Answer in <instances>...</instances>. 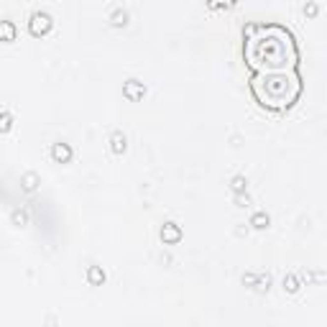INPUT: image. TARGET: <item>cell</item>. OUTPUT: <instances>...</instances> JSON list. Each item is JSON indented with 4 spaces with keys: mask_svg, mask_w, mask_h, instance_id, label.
Returning a JSON list of instances; mask_svg holds the SVG:
<instances>
[{
    "mask_svg": "<svg viewBox=\"0 0 327 327\" xmlns=\"http://www.w3.org/2000/svg\"><path fill=\"white\" fill-rule=\"evenodd\" d=\"M123 95L130 102H138V100H143V95H146V85H143L141 80H128L123 85Z\"/></svg>",
    "mask_w": 327,
    "mask_h": 327,
    "instance_id": "277c9868",
    "label": "cell"
},
{
    "mask_svg": "<svg viewBox=\"0 0 327 327\" xmlns=\"http://www.w3.org/2000/svg\"><path fill=\"white\" fill-rule=\"evenodd\" d=\"M268 222H271V220H268L266 212H256V215L251 217V225H253V228H268Z\"/></svg>",
    "mask_w": 327,
    "mask_h": 327,
    "instance_id": "7c38bea8",
    "label": "cell"
},
{
    "mask_svg": "<svg viewBox=\"0 0 327 327\" xmlns=\"http://www.w3.org/2000/svg\"><path fill=\"white\" fill-rule=\"evenodd\" d=\"M294 33L281 23H248L243 29V61L251 72H279L299 67Z\"/></svg>",
    "mask_w": 327,
    "mask_h": 327,
    "instance_id": "6da1fadb",
    "label": "cell"
},
{
    "mask_svg": "<svg viewBox=\"0 0 327 327\" xmlns=\"http://www.w3.org/2000/svg\"><path fill=\"white\" fill-rule=\"evenodd\" d=\"M256 289L258 292H268V286H271V276H256Z\"/></svg>",
    "mask_w": 327,
    "mask_h": 327,
    "instance_id": "e0dca14e",
    "label": "cell"
},
{
    "mask_svg": "<svg viewBox=\"0 0 327 327\" xmlns=\"http://www.w3.org/2000/svg\"><path fill=\"white\" fill-rule=\"evenodd\" d=\"M13 125V115L10 113H0V133H8Z\"/></svg>",
    "mask_w": 327,
    "mask_h": 327,
    "instance_id": "9a60e30c",
    "label": "cell"
},
{
    "mask_svg": "<svg viewBox=\"0 0 327 327\" xmlns=\"http://www.w3.org/2000/svg\"><path fill=\"white\" fill-rule=\"evenodd\" d=\"M51 159L57 164H67L72 159V146L69 143H54V146H51Z\"/></svg>",
    "mask_w": 327,
    "mask_h": 327,
    "instance_id": "8992f818",
    "label": "cell"
},
{
    "mask_svg": "<svg viewBox=\"0 0 327 327\" xmlns=\"http://www.w3.org/2000/svg\"><path fill=\"white\" fill-rule=\"evenodd\" d=\"M245 184H248V181H245V177H233V181H230V187H233V192L235 194H243L245 192Z\"/></svg>",
    "mask_w": 327,
    "mask_h": 327,
    "instance_id": "4fadbf2b",
    "label": "cell"
},
{
    "mask_svg": "<svg viewBox=\"0 0 327 327\" xmlns=\"http://www.w3.org/2000/svg\"><path fill=\"white\" fill-rule=\"evenodd\" d=\"M161 240H164L166 245L179 243V240H181V228L177 225V222H166V225L161 228Z\"/></svg>",
    "mask_w": 327,
    "mask_h": 327,
    "instance_id": "5b68a950",
    "label": "cell"
},
{
    "mask_svg": "<svg viewBox=\"0 0 327 327\" xmlns=\"http://www.w3.org/2000/svg\"><path fill=\"white\" fill-rule=\"evenodd\" d=\"M16 23L13 21H0V41H5V44H10V41H16Z\"/></svg>",
    "mask_w": 327,
    "mask_h": 327,
    "instance_id": "52a82bcc",
    "label": "cell"
},
{
    "mask_svg": "<svg viewBox=\"0 0 327 327\" xmlns=\"http://www.w3.org/2000/svg\"><path fill=\"white\" fill-rule=\"evenodd\" d=\"M284 289L289 292V294L299 292V279H297V276H292V273H289V276H284Z\"/></svg>",
    "mask_w": 327,
    "mask_h": 327,
    "instance_id": "5bb4252c",
    "label": "cell"
},
{
    "mask_svg": "<svg viewBox=\"0 0 327 327\" xmlns=\"http://www.w3.org/2000/svg\"><path fill=\"white\" fill-rule=\"evenodd\" d=\"M253 100L268 113H286L292 110L304 92V80L299 67L279 69V72H251L248 80Z\"/></svg>",
    "mask_w": 327,
    "mask_h": 327,
    "instance_id": "7a4b0ae2",
    "label": "cell"
},
{
    "mask_svg": "<svg viewBox=\"0 0 327 327\" xmlns=\"http://www.w3.org/2000/svg\"><path fill=\"white\" fill-rule=\"evenodd\" d=\"M110 149H113V153H125V149H128V138L120 133V130H115V133L110 136Z\"/></svg>",
    "mask_w": 327,
    "mask_h": 327,
    "instance_id": "ba28073f",
    "label": "cell"
},
{
    "mask_svg": "<svg viewBox=\"0 0 327 327\" xmlns=\"http://www.w3.org/2000/svg\"><path fill=\"white\" fill-rule=\"evenodd\" d=\"M304 13H307V16H317V5H315V3L304 5Z\"/></svg>",
    "mask_w": 327,
    "mask_h": 327,
    "instance_id": "d6986e66",
    "label": "cell"
},
{
    "mask_svg": "<svg viewBox=\"0 0 327 327\" xmlns=\"http://www.w3.org/2000/svg\"><path fill=\"white\" fill-rule=\"evenodd\" d=\"M36 181H38V177L31 172V174H26L23 177V187H26V192H33L36 189Z\"/></svg>",
    "mask_w": 327,
    "mask_h": 327,
    "instance_id": "2e32d148",
    "label": "cell"
},
{
    "mask_svg": "<svg viewBox=\"0 0 327 327\" xmlns=\"http://www.w3.org/2000/svg\"><path fill=\"white\" fill-rule=\"evenodd\" d=\"M51 26H54V18H51L46 10H36V13H31V18H29V33L36 36V38L46 36L51 31Z\"/></svg>",
    "mask_w": 327,
    "mask_h": 327,
    "instance_id": "3957f363",
    "label": "cell"
},
{
    "mask_svg": "<svg viewBox=\"0 0 327 327\" xmlns=\"http://www.w3.org/2000/svg\"><path fill=\"white\" fill-rule=\"evenodd\" d=\"M87 281L92 286H100L102 281H105V271H102L100 266H89L87 268Z\"/></svg>",
    "mask_w": 327,
    "mask_h": 327,
    "instance_id": "9c48e42d",
    "label": "cell"
},
{
    "mask_svg": "<svg viewBox=\"0 0 327 327\" xmlns=\"http://www.w3.org/2000/svg\"><path fill=\"white\" fill-rule=\"evenodd\" d=\"M26 220H29V215L23 210H13V222H16V225H26Z\"/></svg>",
    "mask_w": 327,
    "mask_h": 327,
    "instance_id": "ac0fdd59",
    "label": "cell"
},
{
    "mask_svg": "<svg viewBox=\"0 0 327 327\" xmlns=\"http://www.w3.org/2000/svg\"><path fill=\"white\" fill-rule=\"evenodd\" d=\"M110 23L115 26V29H120V26L128 23V13H125V10H115L113 16H110Z\"/></svg>",
    "mask_w": 327,
    "mask_h": 327,
    "instance_id": "8fae6325",
    "label": "cell"
},
{
    "mask_svg": "<svg viewBox=\"0 0 327 327\" xmlns=\"http://www.w3.org/2000/svg\"><path fill=\"white\" fill-rule=\"evenodd\" d=\"M205 3L210 10H228V8H233L238 3V0H205Z\"/></svg>",
    "mask_w": 327,
    "mask_h": 327,
    "instance_id": "30bf717a",
    "label": "cell"
}]
</instances>
